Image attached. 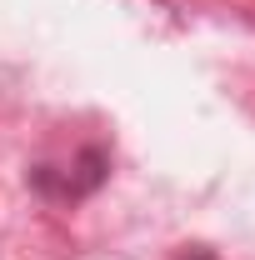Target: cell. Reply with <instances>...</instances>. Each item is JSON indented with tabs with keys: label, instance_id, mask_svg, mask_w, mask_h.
<instances>
[{
	"label": "cell",
	"instance_id": "obj_1",
	"mask_svg": "<svg viewBox=\"0 0 255 260\" xmlns=\"http://www.w3.org/2000/svg\"><path fill=\"white\" fill-rule=\"evenodd\" d=\"M180 260H215L210 250H190V255H180Z\"/></svg>",
	"mask_w": 255,
	"mask_h": 260
}]
</instances>
